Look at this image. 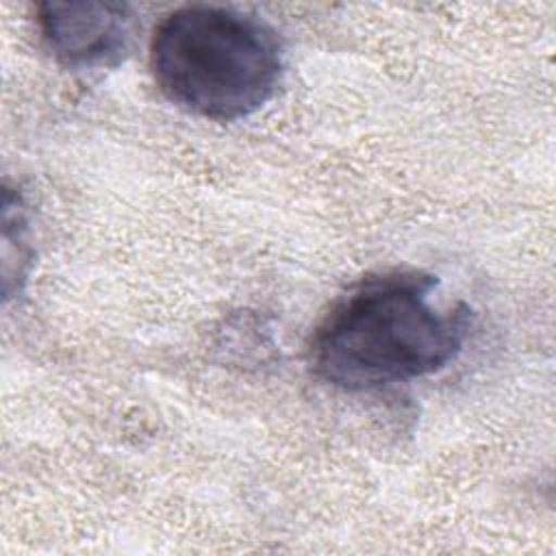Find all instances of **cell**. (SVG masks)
<instances>
[{
    "label": "cell",
    "instance_id": "obj_1",
    "mask_svg": "<svg viewBox=\"0 0 556 556\" xmlns=\"http://www.w3.org/2000/svg\"><path fill=\"white\" fill-rule=\"evenodd\" d=\"M437 287V276L417 269H389L352 285L311 334V371L356 393L443 369L467 341L471 311L434 304Z\"/></svg>",
    "mask_w": 556,
    "mask_h": 556
},
{
    "label": "cell",
    "instance_id": "obj_2",
    "mask_svg": "<svg viewBox=\"0 0 556 556\" xmlns=\"http://www.w3.org/2000/svg\"><path fill=\"white\" fill-rule=\"evenodd\" d=\"M150 72L159 91L178 109L202 119L237 122L276 96L285 50L278 33L258 17L191 4L156 24Z\"/></svg>",
    "mask_w": 556,
    "mask_h": 556
},
{
    "label": "cell",
    "instance_id": "obj_3",
    "mask_svg": "<svg viewBox=\"0 0 556 556\" xmlns=\"http://www.w3.org/2000/svg\"><path fill=\"white\" fill-rule=\"evenodd\" d=\"M37 26L54 61L74 72L117 67L132 39V13L122 2H43Z\"/></svg>",
    "mask_w": 556,
    "mask_h": 556
}]
</instances>
